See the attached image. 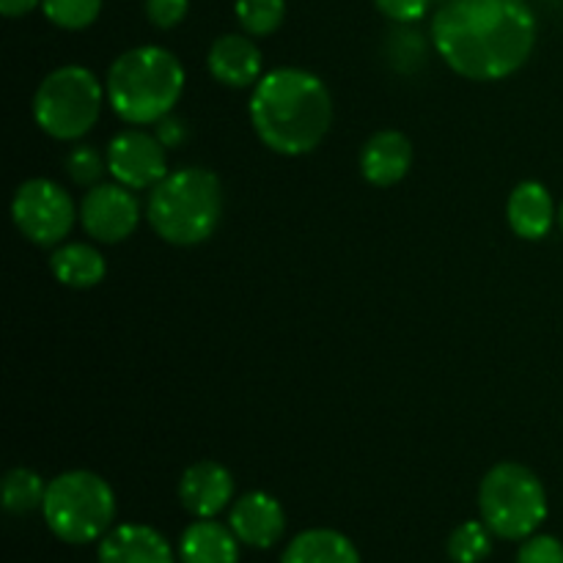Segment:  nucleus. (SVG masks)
Masks as SVG:
<instances>
[{
  "label": "nucleus",
  "instance_id": "23",
  "mask_svg": "<svg viewBox=\"0 0 563 563\" xmlns=\"http://www.w3.org/2000/svg\"><path fill=\"white\" fill-rule=\"evenodd\" d=\"M42 11L55 27L82 31V27L97 22L102 0H42Z\"/></svg>",
  "mask_w": 563,
  "mask_h": 563
},
{
  "label": "nucleus",
  "instance_id": "27",
  "mask_svg": "<svg viewBox=\"0 0 563 563\" xmlns=\"http://www.w3.org/2000/svg\"><path fill=\"white\" fill-rule=\"evenodd\" d=\"M190 11V0H146V16L159 31L179 25Z\"/></svg>",
  "mask_w": 563,
  "mask_h": 563
},
{
  "label": "nucleus",
  "instance_id": "7",
  "mask_svg": "<svg viewBox=\"0 0 563 563\" xmlns=\"http://www.w3.org/2000/svg\"><path fill=\"white\" fill-rule=\"evenodd\" d=\"M104 88L86 66H60L38 82L33 93V119L55 141H77L99 121Z\"/></svg>",
  "mask_w": 563,
  "mask_h": 563
},
{
  "label": "nucleus",
  "instance_id": "10",
  "mask_svg": "<svg viewBox=\"0 0 563 563\" xmlns=\"http://www.w3.org/2000/svg\"><path fill=\"white\" fill-rule=\"evenodd\" d=\"M77 214H80V225L88 236L115 245V242H124L126 236H132V231L137 229L141 203L132 196L130 187L115 181V185L88 187Z\"/></svg>",
  "mask_w": 563,
  "mask_h": 563
},
{
  "label": "nucleus",
  "instance_id": "31",
  "mask_svg": "<svg viewBox=\"0 0 563 563\" xmlns=\"http://www.w3.org/2000/svg\"><path fill=\"white\" fill-rule=\"evenodd\" d=\"M559 225H561V231H563V203H561V209H559Z\"/></svg>",
  "mask_w": 563,
  "mask_h": 563
},
{
  "label": "nucleus",
  "instance_id": "14",
  "mask_svg": "<svg viewBox=\"0 0 563 563\" xmlns=\"http://www.w3.org/2000/svg\"><path fill=\"white\" fill-rule=\"evenodd\" d=\"M209 75L229 88H247L262 80V49L242 33H225L209 47Z\"/></svg>",
  "mask_w": 563,
  "mask_h": 563
},
{
  "label": "nucleus",
  "instance_id": "9",
  "mask_svg": "<svg viewBox=\"0 0 563 563\" xmlns=\"http://www.w3.org/2000/svg\"><path fill=\"white\" fill-rule=\"evenodd\" d=\"M108 170L119 185L130 190H152L157 187L168 170V148L159 143L154 132L124 130L110 141L108 146Z\"/></svg>",
  "mask_w": 563,
  "mask_h": 563
},
{
  "label": "nucleus",
  "instance_id": "2",
  "mask_svg": "<svg viewBox=\"0 0 563 563\" xmlns=\"http://www.w3.org/2000/svg\"><path fill=\"white\" fill-rule=\"evenodd\" d=\"M333 121V99L317 75L297 66L273 69L256 82L251 124L258 141L275 154L300 157L313 152Z\"/></svg>",
  "mask_w": 563,
  "mask_h": 563
},
{
  "label": "nucleus",
  "instance_id": "17",
  "mask_svg": "<svg viewBox=\"0 0 563 563\" xmlns=\"http://www.w3.org/2000/svg\"><path fill=\"white\" fill-rule=\"evenodd\" d=\"M181 563H240V539L214 517L196 520L179 539Z\"/></svg>",
  "mask_w": 563,
  "mask_h": 563
},
{
  "label": "nucleus",
  "instance_id": "26",
  "mask_svg": "<svg viewBox=\"0 0 563 563\" xmlns=\"http://www.w3.org/2000/svg\"><path fill=\"white\" fill-rule=\"evenodd\" d=\"M517 563H563V544L555 537H528L522 542Z\"/></svg>",
  "mask_w": 563,
  "mask_h": 563
},
{
  "label": "nucleus",
  "instance_id": "16",
  "mask_svg": "<svg viewBox=\"0 0 563 563\" xmlns=\"http://www.w3.org/2000/svg\"><path fill=\"white\" fill-rule=\"evenodd\" d=\"M506 218L511 231L522 240H542L559 220L553 196L542 181H520L506 203Z\"/></svg>",
  "mask_w": 563,
  "mask_h": 563
},
{
  "label": "nucleus",
  "instance_id": "32",
  "mask_svg": "<svg viewBox=\"0 0 563 563\" xmlns=\"http://www.w3.org/2000/svg\"><path fill=\"white\" fill-rule=\"evenodd\" d=\"M440 3H445V0H440Z\"/></svg>",
  "mask_w": 563,
  "mask_h": 563
},
{
  "label": "nucleus",
  "instance_id": "12",
  "mask_svg": "<svg viewBox=\"0 0 563 563\" xmlns=\"http://www.w3.org/2000/svg\"><path fill=\"white\" fill-rule=\"evenodd\" d=\"M229 528L242 544L253 550H267L280 542L286 531L284 506L267 493H247L231 506Z\"/></svg>",
  "mask_w": 563,
  "mask_h": 563
},
{
  "label": "nucleus",
  "instance_id": "1",
  "mask_svg": "<svg viewBox=\"0 0 563 563\" xmlns=\"http://www.w3.org/2000/svg\"><path fill=\"white\" fill-rule=\"evenodd\" d=\"M537 14L528 0H445L432 16L440 58L467 80H504L537 47Z\"/></svg>",
  "mask_w": 563,
  "mask_h": 563
},
{
  "label": "nucleus",
  "instance_id": "19",
  "mask_svg": "<svg viewBox=\"0 0 563 563\" xmlns=\"http://www.w3.org/2000/svg\"><path fill=\"white\" fill-rule=\"evenodd\" d=\"M49 273L69 289H91V286L102 284L108 264L97 247L86 245V242H66V245L55 247L49 256Z\"/></svg>",
  "mask_w": 563,
  "mask_h": 563
},
{
  "label": "nucleus",
  "instance_id": "22",
  "mask_svg": "<svg viewBox=\"0 0 563 563\" xmlns=\"http://www.w3.org/2000/svg\"><path fill=\"white\" fill-rule=\"evenodd\" d=\"M493 553V531L484 520H467L449 537V559L454 563H482Z\"/></svg>",
  "mask_w": 563,
  "mask_h": 563
},
{
  "label": "nucleus",
  "instance_id": "5",
  "mask_svg": "<svg viewBox=\"0 0 563 563\" xmlns=\"http://www.w3.org/2000/svg\"><path fill=\"white\" fill-rule=\"evenodd\" d=\"M44 522L66 544H88L110 531L115 517V495L102 476L91 471H69L55 476L44 495Z\"/></svg>",
  "mask_w": 563,
  "mask_h": 563
},
{
  "label": "nucleus",
  "instance_id": "30",
  "mask_svg": "<svg viewBox=\"0 0 563 563\" xmlns=\"http://www.w3.org/2000/svg\"><path fill=\"white\" fill-rule=\"evenodd\" d=\"M38 5H42V0H0V14L9 16V20H16V16L31 14Z\"/></svg>",
  "mask_w": 563,
  "mask_h": 563
},
{
  "label": "nucleus",
  "instance_id": "28",
  "mask_svg": "<svg viewBox=\"0 0 563 563\" xmlns=\"http://www.w3.org/2000/svg\"><path fill=\"white\" fill-rule=\"evenodd\" d=\"M374 5L396 25H412L429 11V0H374Z\"/></svg>",
  "mask_w": 563,
  "mask_h": 563
},
{
  "label": "nucleus",
  "instance_id": "11",
  "mask_svg": "<svg viewBox=\"0 0 563 563\" xmlns=\"http://www.w3.org/2000/svg\"><path fill=\"white\" fill-rule=\"evenodd\" d=\"M234 498V478L220 462L203 460L187 467L179 478V500L196 520L218 517Z\"/></svg>",
  "mask_w": 563,
  "mask_h": 563
},
{
  "label": "nucleus",
  "instance_id": "3",
  "mask_svg": "<svg viewBox=\"0 0 563 563\" xmlns=\"http://www.w3.org/2000/svg\"><path fill=\"white\" fill-rule=\"evenodd\" d=\"M185 91V66L170 49L143 44L110 64L104 93L124 124L146 126L170 115Z\"/></svg>",
  "mask_w": 563,
  "mask_h": 563
},
{
  "label": "nucleus",
  "instance_id": "21",
  "mask_svg": "<svg viewBox=\"0 0 563 563\" xmlns=\"http://www.w3.org/2000/svg\"><path fill=\"white\" fill-rule=\"evenodd\" d=\"M236 22L247 36H269L286 20V0H236Z\"/></svg>",
  "mask_w": 563,
  "mask_h": 563
},
{
  "label": "nucleus",
  "instance_id": "8",
  "mask_svg": "<svg viewBox=\"0 0 563 563\" xmlns=\"http://www.w3.org/2000/svg\"><path fill=\"white\" fill-rule=\"evenodd\" d=\"M80 218L69 192L53 179H27L11 198V220L33 245H60Z\"/></svg>",
  "mask_w": 563,
  "mask_h": 563
},
{
  "label": "nucleus",
  "instance_id": "20",
  "mask_svg": "<svg viewBox=\"0 0 563 563\" xmlns=\"http://www.w3.org/2000/svg\"><path fill=\"white\" fill-rule=\"evenodd\" d=\"M44 495H47V484L42 476L27 467H14L5 473L3 478V509L9 515H31V511L42 509Z\"/></svg>",
  "mask_w": 563,
  "mask_h": 563
},
{
  "label": "nucleus",
  "instance_id": "6",
  "mask_svg": "<svg viewBox=\"0 0 563 563\" xmlns=\"http://www.w3.org/2000/svg\"><path fill=\"white\" fill-rule=\"evenodd\" d=\"M478 511L495 537L526 542L548 517V493L531 467L500 462L478 487Z\"/></svg>",
  "mask_w": 563,
  "mask_h": 563
},
{
  "label": "nucleus",
  "instance_id": "13",
  "mask_svg": "<svg viewBox=\"0 0 563 563\" xmlns=\"http://www.w3.org/2000/svg\"><path fill=\"white\" fill-rule=\"evenodd\" d=\"M97 563H174V550L154 528L126 522L99 539Z\"/></svg>",
  "mask_w": 563,
  "mask_h": 563
},
{
  "label": "nucleus",
  "instance_id": "18",
  "mask_svg": "<svg viewBox=\"0 0 563 563\" xmlns=\"http://www.w3.org/2000/svg\"><path fill=\"white\" fill-rule=\"evenodd\" d=\"M280 563H361L357 548L339 531L311 528L286 544Z\"/></svg>",
  "mask_w": 563,
  "mask_h": 563
},
{
  "label": "nucleus",
  "instance_id": "25",
  "mask_svg": "<svg viewBox=\"0 0 563 563\" xmlns=\"http://www.w3.org/2000/svg\"><path fill=\"white\" fill-rule=\"evenodd\" d=\"M104 168H108V157H102L93 146H75L66 154V174L80 187H97Z\"/></svg>",
  "mask_w": 563,
  "mask_h": 563
},
{
  "label": "nucleus",
  "instance_id": "15",
  "mask_svg": "<svg viewBox=\"0 0 563 563\" xmlns=\"http://www.w3.org/2000/svg\"><path fill=\"white\" fill-rule=\"evenodd\" d=\"M412 157V143L405 132H374L361 152V174L368 185L390 187L410 174Z\"/></svg>",
  "mask_w": 563,
  "mask_h": 563
},
{
  "label": "nucleus",
  "instance_id": "4",
  "mask_svg": "<svg viewBox=\"0 0 563 563\" xmlns=\"http://www.w3.org/2000/svg\"><path fill=\"white\" fill-rule=\"evenodd\" d=\"M223 214V187L207 168H179L165 176L146 203V218L168 245H201Z\"/></svg>",
  "mask_w": 563,
  "mask_h": 563
},
{
  "label": "nucleus",
  "instance_id": "24",
  "mask_svg": "<svg viewBox=\"0 0 563 563\" xmlns=\"http://www.w3.org/2000/svg\"><path fill=\"white\" fill-rule=\"evenodd\" d=\"M388 60L399 71H416L427 60V44L410 25H399L388 36Z\"/></svg>",
  "mask_w": 563,
  "mask_h": 563
},
{
  "label": "nucleus",
  "instance_id": "29",
  "mask_svg": "<svg viewBox=\"0 0 563 563\" xmlns=\"http://www.w3.org/2000/svg\"><path fill=\"white\" fill-rule=\"evenodd\" d=\"M154 135L159 137L165 148H176L187 141V124L181 119H174V115H165V119L157 121Z\"/></svg>",
  "mask_w": 563,
  "mask_h": 563
}]
</instances>
